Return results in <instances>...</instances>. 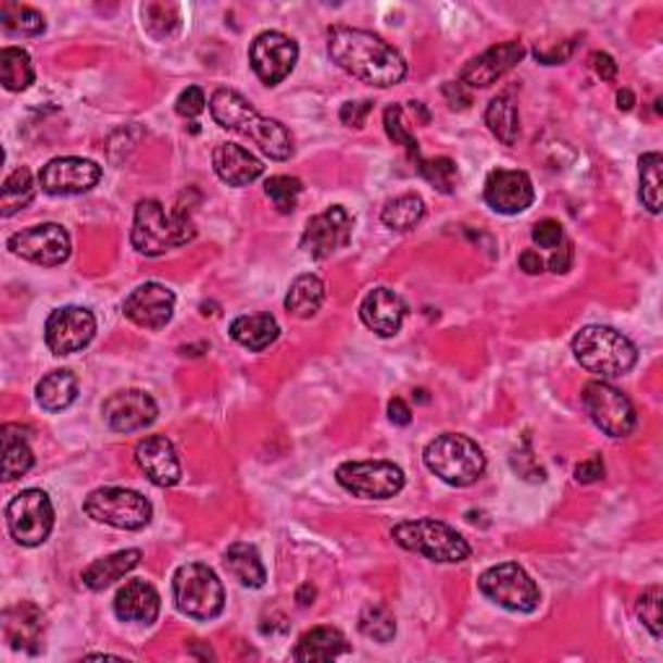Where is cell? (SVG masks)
<instances>
[{
  "label": "cell",
  "instance_id": "obj_8",
  "mask_svg": "<svg viewBox=\"0 0 663 663\" xmlns=\"http://www.w3.org/2000/svg\"><path fill=\"white\" fill-rule=\"evenodd\" d=\"M86 516L122 531L146 529L153 518L151 500L125 487H99L84 500Z\"/></svg>",
  "mask_w": 663,
  "mask_h": 663
},
{
  "label": "cell",
  "instance_id": "obj_44",
  "mask_svg": "<svg viewBox=\"0 0 663 663\" xmlns=\"http://www.w3.org/2000/svg\"><path fill=\"white\" fill-rule=\"evenodd\" d=\"M638 617L651 630L655 640L661 638V586H651L640 593Z\"/></svg>",
  "mask_w": 663,
  "mask_h": 663
},
{
  "label": "cell",
  "instance_id": "obj_35",
  "mask_svg": "<svg viewBox=\"0 0 663 663\" xmlns=\"http://www.w3.org/2000/svg\"><path fill=\"white\" fill-rule=\"evenodd\" d=\"M0 80L9 91H26L34 84V63L22 47L0 50Z\"/></svg>",
  "mask_w": 663,
  "mask_h": 663
},
{
  "label": "cell",
  "instance_id": "obj_21",
  "mask_svg": "<svg viewBox=\"0 0 663 663\" xmlns=\"http://www.w3.org/2000/svg\"><path fill=\"white\" fill-rule=\"evenodd\" d=\"M526 50L521 42H503L485 50L483 55L470 60L459 73V84L466 89H487V86L496 84L498 78H503L505 73L513 71L521 60H524Z\"/></svg>",
  "mask_w": 663,
  "mask_h": 663
},
{
  "label": "cell",
  "instance_id": "obj_15",
  "mask_svg": "<svg viewBox=\"0 0 663 663\" xmlns=\"http://www.w3.org/2000/svg\"><path fill=\"white\" fill-rule=\"evenodd\" d=\"M97 335V316L84 307L52 311L45 324V342L55 355L80 353Z\"/></svg>",
  "mask_w": 663,
  "mask_h": 663
},
{
  "label": "cell",
  "instance_id": "obj_38",
  "mask_svg": "<svg viewBox=\"0 0 663 663\" xmlns=\"http://www.w3.org/2000/svg\"><path fill=\"white\" fill-rule=\"evenodd\" d=\"M0 24L5 32L22 34V37H37L45 32V16L32 5L3 3L0 5Z\"/></svg>",
  "mask_w": 663,
  "mask_h": 663
},
{
  "label": "cell",
  "instance_id": "obj_55",
  "mask_svg": "<svg viewBox=\"0 0 663 663\" xmlns=\"http://www.w3.org/2000/svg\"><path fill=\"white\" fill-rule=\"evenodd\" d=\"M314 599H316V588L311 586V584H303V586L299 588V593H296V601H299L301 606L314 604Z\"/></svg>",
  "mask_w": 663,
  "mask_h": 663
},
{
  "label": "cell",
  "instance_id": "obj_36",
  "mask_svg": "<svg viewBox=\"0 0 663 663\" xmlns=\"http://www.w3.org/2000/svg\"><path fill=\"white\" fill-rule=\"evenodd\" d=\"M37 195V185H34L32 172L26 166H18L16 172H11L3 182V200H0V215L11 218L13 213L24 211L26 205Z\"/></svg>",
  "mask_w": 663,
  "mask_h": 663
},
{
  "label": "cell",
  "instance_id": "obj_7",
  "mask_svg": "<svg viewBox=\"0 0 663 663\" xmlns=\"http://www.w3.org/2000/svg\"><path fill=\"white\" fill-rule=\"evenodd\" d=\"M174 604L189 620H215L226 606V591L213 567L205 563L179 565L172 580Z\"/></svg>",
  "mask_w": 663,
  "mask_h": 663
},
{
  "label": "cell",
  "instance_id": "obj_40",
  "mask_svg": "<svg viewBox=\"0 0 663 663\" xmlns=\"http://www.w3.org/2000/svg\"><path fill=\"white\" fill-rule=\"evenodd\" d=\"M358 627H361L365 638L376 642H389L397 635L395 614H391L387 606H378V604H368L363 609L361 620H358Z\"/></svg>",
  "mask_w": 663,
  "mask_h": 663
},
{
  "label": "cell",
  "instance_id": "obj_24",
  "mask_svg": "<svg viewBox=\"0 0 663 663\" xmlns=\"http://www.w3.org/2000/svg\"><path fill=\"white\" fill-rule=\"evenodd\" d=\"M408 316V303L391 288H374L361 303V320L381 337H395Z\"/></svg>",
  "mask_w": 663,
  "mask_h": 663
},
{
  "label": "cell",
  "instance_id": "obj_9",
  "mask_svg": "<svg viewBox=\"0 0 663 663\" xmlns=\"http://www.w3.org/2000/svg\"><path fill=\"white\" fill-rule=\"evenodd\" d=\"M479 591L509 612L529 614L539 606L542 593L534 578L518 563H500L479 575Z\"/></svg>",
  "mask_w": 663,
  "mask_h": 663
},
{
  "label": "cell",
  "instance_id": "obj_4",
  "mask_svg": "<svg viewBox=\"0 0 663 663\" xmlns=\"http://www.w3.org/2000/svg\"><path fill=\"white\" fill-rule=\"evenodd\" d=\"M573 353L588 374L601 378L627 374L638 363V348L622 332L601 324L584 327L573 337Z\"/></svg>",
  "mask_w": 663,
  "mask_h": 663
},
{
  "label": "cell",
  "instance_id": "obj_48",
  "mask_svg": "<svg viewBox=\"0 0 663 663\" xmlns=\"http://www.w3.org/2000/svg\"><path fill=\"white\" fill-rule=\"evenodd\" d=\"M601 477H604V462H601V456H591V459H586V462H580L578 466H575V483L591 485Z\"/></svg>",
  "mask_w": 663,
  "mask_h": 663
},
{
  "label": "cell",
  "instance_id": "obj_34",
  "mask_svg": "<svg viewBox=\"0 0 663 663\" xmlns=\"http://www.w3.org/2000/svg\"><path fill=\"white\" fill-rule=\"evenodd\" d=\"M34 466V453L18 425L3 428V479L24 477Z\"/></svg>",
  "mask_w": 663,
  "mask_h": 663
},
{
  "label": "cell",
  "instance_id": "obj_20",
  "mask_svg": "<svg viewBox=\"0 0 663 663\" xmlns=\"http://www.w3.org/2000/svg\"><path fill=\"white\" fill-rule=\"evenodd\" d=\"M101 412H104V421L112 430L135 433L153 425L155 415H159V404L143 389H125L107 399Z\"/></svg>",
  "mask_w": 663,
  "mask_h": 663
},
{
  "label": "cell",
  "instance_id": "obj_53",
  "mask_svg": "<svg viewBox=\"0 0 663 663\" xmlns=\"http://www.w3.org/2000/svg\"><path fill=\"white\" fill-rule=\"evenodd\" d=\"M389 421L395 425H410L412 410L408 408V402H404V399H399V397L391 399V402H389Z\"/></svg>",
  "mask_w": 663,
  "mask_h": 663
},
{
  "label": "cell",
  "instance_id": "obj_49",
  "mask_svg": "<svg viewBox=\"0 0 663 663\" xmlns=\"http://www.w3.org/2000/svg\"><path fill=\"white\" fill-rule=\"evenodd\" d=\"M571 265H573V243L565 239L558 249H554V254L550 260V270L554 275H565L567 270H571Z\"/></svg>",
  "mask_w": 663,
  "mask_h": 663
},
{
  "label": "cell",
  "instance_id": "obj_19",
  "mask_svg": "<svg viewBox=\"0 0 663 663\" xmlns=\"http://www.w3.org/2000/svg\"><path fill=\"white\" fill-rule=\"evenodd\" d=\"M177 296L161 283H143L125 299V316L143 329H164L174 316Z\"/></svg>",
  "mask_w": 663,
  "mask_h": 663
},
{
  "label": "cell",
  "instance_id": "obj_5",
  "mask_svg": "<svg viewBox=\"0 0 663 663\" xmlns=\"http://www.w3.org/2000/svg\"><path fill=\"white\" fill-rule=\"evenodd\" d=\"M423 462L451 487H470L485 475V451L462 433H443L425 446Z\"/></svg>",
  "mask_w": 663,
  "mask_h": 663
},
{
  "label": "cell",
  "instance_id": "obj_42",
  "mask_svg": "<svg viewBox=\"0 0 663 663\" xmlns=\"http://www.w3.org/2000/svg\"><path fill=\"white\" fill-rule=\"evenodd\" d=\"M303 192L301 179L286 177V174H277V177H270L265 182V195L273 200V205L283 215L296 211V202H299V195Z\"/></svg>",
  "mask_w": 663,
  "mask_h": 663
},
{
  "label": "cell",
  "instance_id": "obj_51",
  "mask_svg": "<svg viewBox=\"0 0 663 663\" xmlns=\"http://www.w3.org/2000/svg\"><path fill=\"white\" fill-rule=\"evenodd\" d=\"M443 97L451 101L453 110H466L472 104V97L464 91L462 84H446L443 86Z\"/></svg>",
  "mask_w": 663,
  "mask_h": 663
},
{
  "label": "cell",
  "instance_id": "obj_37",
  "mask_svg": "<svg viewBox=\"0 0 663 663\" xmlns=\"http://www.w3.org/2000/svg\"><path fill=\"white\" fill-rule=\"evenodd\" d=\"M425 215V202L421 195H399V198L389 200L381 211L384 226L395 228V232H410Z\"/></svg>",
  "mask_w": 663,
  "mask_h": 663
},
{
  "label": "cell",
  "instance_id": "obj_11",
  "mask_svg": "<svg viewBox=\"0 0 663 663\" xmlns=\"http://www.w3.org/2000/svg\"><path fill=\"white\" fill-rule=\"evenodd\" d=\"M580 402L591 423L609 438H627L638 425L630 397L606 381H588L580 391Z\"/></svg>",
  "mask_w": 663,
  "mask_h": 663
},
{
  "label": "cell",
  "instance_id": "obj_56",
  "mask_svg": "<svg viewBox=\"0 0 663 663\" xmlns=\"http://www.w3.org/2000/svg\"><path fill=\"white\" fill-rule=\"evenodd\" d=\"M617 101H620V110H633V104H635V97H633V91L630 89H622L620 93H617Z\"/></svg>",
  "mask_w": 663,
  "mask_h": 663
},
{
  "label": "cell",
  "instance_id": "obj_13",
  "mask_svg": "<svg viewBox=\"0 0 663 663\" xmlns=\"http://www.w3.org/2000/svg\"><path fill=\"white\" fill-rule=\"evenodd\" d=\"M9 249L26 262L42 267H58L71 257V234L58 223H39V226L24 228L9 239Z\"/></svg>",
  "mask_w": 663,
  "mask_h": 663
},
{
  "label": "cell",
  "instance_id": "obj_28",
  "mask_svg": "<svg viewBox=\"0 0 663 663\" xmlns=\"http://www.w3.org/2000/svg\"><path fill=\"white\" fill-rule=\"evenodd\" d=\"M140 558H143L140 550H122L107 554V558H101L86 567L80 578H84V586L91 588V591H104V588L117 584L120 578H125L133 567H138Z\"/></svg>",
  "mask_w": 663,
  "mask_h": 663
},
{
  "label": "cell",
  "instance_id": "obj_12",
  "mask_svg": "<svg viewBox=\"0 0 663 663\" xmlns=\"http://www.w3.org/2000/svg\"><path fill=\"white\" fill-rule=\"evenodd\" d=\"M345 490L363 500H389L402 492L404 472L391 462H345L335 472Z\"/></svg>",
  "mask_w": 663,
  "mask_h": 663
},
{
  "label": "cell",
  "instance_id": "obj_14",
  "mask_svg": "<svg viewBox=\"0 0 663 663\" xmlns=\"http://www.w3.org/2000/svg\"><path fill=\"white\" fill-rule=\"evenodd\" d=\"M249 63L265 86H277L299 63V45L283 32H262L249 47Z\"/></svg>",
  "mask_w": 663,
  "mask_h": 663
},
{
  "label": "cell",
  "instance_id": "obj_10",
  "mask_svg": "<svg viewBox=\"0 0 663 663\" xmlns=\"http://www.w3.org/2000/svg\"><path fill=\"white\" fill-rule=\"evenodd\" d=\"M9 534L22 547H39L47 542L55 526V509L45 490H22L5 509Z\"/></svg>",
  "mask_w": 663,
  "mask_h": 663
},
{
  "label": "cell",
  "instance_id": "obj_6",
  "mask_svg": "<svg viewBox=\"0 0 663 663\" xmlns=\"http://www.w3.org/2000/svg\"><path fill=\"white\" fill-rule=\"evenodd\" d=\"M395 542L408 552H417L423 558L433 560V563H464L472 550L466 539L449 524L436 518H415L402 521L391 529Z\"/></svg>",
  "mask_w": 663,
  "mask_h": 663
},
{
  "label": "cell",
  "instance_id": "obj_31",
  "mask_svg": "<svg viewBox=\"0 0 663 663\" xmlns=\"http://www.w3.org/2000/svg\"><path fill=\"white\" fill-rule=\"evenodd\" d=\"M226 567L228 573L239 580L241 586L247 588H262L267 580V571L262 565L260 552H257L254 545L247 542H234L226 550Z\"/></svg>",
  "mask_w": 663,
  "mask_h": 663
},
{
  "label": "cell",
  "instance_id": "obj_47",
  "mask_svg": "<svg viewBox=\"0 0 663 663\" xmlns=\"http://www.w3.org/2000/svg\"><path fill=\"white\" fill-rule=\"evenodd\" d=\"M371 110H374V101H368V99L348 101V104H342V110H340L342 125L363 127L365 125V117H368Z\"/></svg>",
  "mask_w": 663,
  "mask_h": 663
},
{
  "label": "cell",
  "instance_id": "obj_30",
  "mask_svg": "<svg viewBox=\"0 0 663 663\" xmlns=\"http://www.w3.org/2000/svg\"><path fill=\"white\" fill-rule=\"evenodd\" d=\"M324 296H327V288H324V280L320 275H299L290 283V290L286 296L288 314L296 316V320H311V316L322 309Z\"/></svg>",
  "mask_w": 663,
  "mask_h": 663
},
{
  "label": "cell",
  "instance_id": "obj_46",
  "mask_svg": "<svg viewBox=\"0 0 663 663\" xmlns=\"http://www.w3.org/2000/svg\"><path fill=\"white\" fill-rule=\"evenodd\" d=\"M205 93H202V89H198V86H189V89H185L177 97V114L179 117H187V120H195L198 114L205 112Z\"/></svg>",
  "mask_w": 663,
  "mask_h": 663
},
{
  "label": "cell",
  "instance_id": "obj_45",
  "mask_svg": "<svg viewBox=\"0 0 663 663\" xmlns=\"http://www.w3.org/2000/svg\"><path fill=\"white\" fill-rule=\"evenodd\" d=\"M531 239H534V243H539L542 249H558L560 243L565 241V234H563V226H560L558 221L545 218V221H539L537 226H534Z\"/></svg>",
  "mask_w": 663,
  "mask_h": 663
},
{
  "label": "cell",
  "instance_id": "obj_3",
  "mask_svg": "<svg viewBox=\"0 0 663 663\" xmlns=\"http://www.w3.org/2000/svg\"><path fill=\"white\" fill-rule=\"evenodd\" d=\"M195 236H198V228L185 205L166 211L159 200H140L135 208L130 241L140 254L161 257L172 249L185 247Z\"/></svg>",
  "mask_w": 663,
  "mask_h": 663
},
{
  "label": "cell",
  "instance_id": "obj_50",
  "mask_svg": "<svg viewBox=\"0 0 663 663\" xmlns=\"http://www.w3.org/2000/svg\"><path fill=\"white\" fill-rule=\"evenodd\" d=\"M591 65H593V71H597V76L601 80L617 78V63H614V58L606 55V52H593Z\"/></svg>",
  "mask_w": 663,
  "mask_h": 663
},
{
  "label": "cell",
  "instance_id": "obj_18",
  "mask_svg": "<svg viewBox=\"0 0 663 663\" xmlns=\"http://www.w3.org/2000/svg\"><path fill=\"white\" fill-rule=\"evenodd\" d=\"M485 202L503 215L529 211L534 202L531 177L518 168H492L485 179Z\"/></svg>",
  "mask_w": 663,
  "mask_h": 663
},
{
  "label": "cell",
  "instance_id": "obj_25",
  "mask_svg": "<svg viewBox=\"0 0 663 663\" xmlns=\"http://www.w3.org/2000/svg\"><path fill=\"white\" fill-rule=\"evenodd\" d=\"M213 168L218 174L221 182L232 187H247L254 179L262 177L265 166L257 159L254 153H249L247 148L236 143H221L213 151Z\"/></svg>",
  "mask_w": 663,
  "mask_h": 663
},
{
  "label": "cell",
  "instance_id": "obj_27",
  "mask_svg": "<svg viewBox=\"0 0 663 663\" xmlns=\"http://www.w3.org/2000/svg\"><path fill=\"white\" fill-rule=\"evenodd\" d=\"M350 653L348 638L337 630V627L322 625L314 627V630L303 633L301 640L296 642L293 648V659L311 663V661H332V659H340V655Z\"/></svg>",
  "mask_w": 663,
  "mask_h": 663
},
{
  "label": "cell",
  "instance_id": "obj_52",
  "mask_svg": "<svg viewBox=\"0 0 663 663\" xmlns=\"http://www.w3.org/2000/svg\"><path fill=\"white\" fill-rule=\"evenodd\" d=\"M518 265H521V270H524L526 275L545 273V260H542V257H539V252H534V249H526V252H521Z\"/></svg>",
  "mask_w": 663,
  "mask_h": 663
},
{
  "label": "cell",
  "instance_id": "obj_26",
  "mask_svg": "<svg viewBox=\"0 0 663 663\" xmlns=\"http://www.w3.org/2000/svg\"><path fill=\"white\" fill-rule=\"evenodd\" d=\"M161 612L159 591L146 580H127L114 597V614L122 622H138V625H151Z\"/></svg>",
  "mask_w": 663,
  "mask_h": 663
},
{
  "label": "cell",
  "instance_id": "obj_43",
  "mask_svg": "<svg viewBox=\"0 0 663 663\" xmlns=\"http://www.w3.org/2000/svg\"><path fill=\"white\" fill-rule=\"evenodd\" d=\"M384 127H387V135L395 140L397 146H404V151L410 153L412 161L421 159V143L412 135L410 125L404 122V110L399 104H391L387 112H384Z\"/></svg>",
  "mask_w": 663,
  "mask_h": 663
},
{
  "label": "cell",
  "instance_id": "obj_54",
  "mask_svg": "<svg viewBox=\"0 0 663 663\" xmlns=\"http://www.w3.org/2000/svg\"><path fill=\"white\" fill-rule=\"evenodd\" d=\"M571 50H573V42H567L563 50H560V47H554L552 52H539L537 50V60L545 65H560V63H565L567 55H571Z\"/></svg>",
  "mask_w": 663,
  "mask_h": 663
},
{
  "label": "cell",
  "instance_id": "obj_22",
  "mask_svg": "<svg viewBox=\"0 0 663 663\" xmlns=\"http://www.w3.org/2000/svg\"><path fill=\"white\" fill-rule=\"evenodd\" d=\"M3 638L13 651L24 653H39L45 648V633H47V620L45 612L32 601H22V604H13L3 612Z\"/></svg>",
  "mask_w": 663,
  "mask_h": 663
},
{
  "label": "cell",
  "instance_id": "obj_41",
  "mask_svg": "<svg viewBox=\"0 0 663 663\" xmlns=\"http://www.w3.org/2000/svg\"><path fill=\"white\" fill-rule=\"evenodd\" d=\"M415 168L421 172V177L425 182H430L433 187L438 189V192L451 195L453 187H456V164H453L451 159H446V155H438V159H417Z\"/></svg>",
  "mask_w": 663,
  "mask_h": 663
},
{
  "label": "cell",
  "instance_id": "obj_23",
  "mask_svg": "<svg viewBox=\"0 0 663 663\" xmlns=\"http://www.w3.org/2000/svg\"><path fill=\"white\" fill-rule=\"evenodd\" d=\"M135 462L146 477L159 487H174L182 479V464L177 449L166 436H148L135 446Z\"/></svg>",
  "mask_w": 663,
  "mask_h": 663
},
{
  "label": "cell",
  "instance_id": "obj_39",
  "mask_svg": "<svg viewBox=\"0 0 663 663\" xmlns=\"http://www.w3.org/2000/svg\"><path fill=\"white\" fill-rule=\"evenodd\" d=\"M663 159L661 153L640 155V200L651 213H661V187H663Z\"/></svg>",
  "mask_w": 663,
  "mask_h": 663
},
{
  "label": "cell",
  "instance_id": "obj_17",
  "mask_svg": "<svg viewBox=\"0 0 663 663\" xmlns=\"http://www.w3.org/2000/svg\"><path fill=\"white\" fill-rule=\"evenodd\" d=\"M101 166L97 161L76 159V155H65V159H52L50 164L39 172V187L47 195L55 198H67V195H84L99 185Z\"/></svg>",
  "mask_w": 663,
  "mask_h": 663
},
{
  "label": "cell",
  "instance_id": "obj_33",
  "mask_svg": "<svg viewBox=\"0 0 663 663\" xmlns=\"http://www.w3.org/2000/svg\"><path fill=\"white\" fill-rule=\"evenodd\" d=\"M485 122L500 143L503 146L516 143L518 133H521V120H518V107H516V101H513L511 91L498 93V97L487 104Z\"/></svg>",
  "mask_w": 663,
  "mask_h": 663
},
{
  "label": "cell",
  "instance_id": "obj_29",
  "mask_svg": "<svg viewBox=\"0 0 663 663\" xmlns=\"http://www.w3.org/2000/svg\"><path fill=\"white\" fill-rule=\"evenodd\" d=\"M228 335L234 337L241 348L252 350V353H262L280 337V327H277L275 316L270 314H252V316H239L228 327Z\"/></svg>",
  "mask_w": 663,
  "mask_h": 663
},
{
  "label": "cell",
  "instance_id": "obj_16",
  "mask_svg": "<svg viewBox=\"0 0 663 663\" xmlns=\"http://www.w3.org/2000/svg\"><path fill=\"white\" fill-rule=\"evenodd\" d=\"M350 236H353L350 213L342 205H332L307 223L301 236V249L314 260H329L332 254L348 247Z\"/></svg>",
  "mask_w": 663,
  "mask_h": 663
},
{
  "label": "cell",
  "instance_id": "obj_2",
  "mask_svg": "<svg viewBox=\"0 0 663 663\" xmlns=\"http://www.w3.org/2000/svg\"><path fill=\"white\" fill-rule=\"evenodd\" d=\"M211 114L226 130L239 133L275 161H288L293 155V135L277 120L262 117L260 112L234 89H218L211 97Z\"/></svg>",
  "mask_w": 663,
  "mask_h": 663
},
{
  "label": "cell",
  "instance_id": "obj_32",
  "mask_svg": "<svg viewBox=\"0 0 663 663\" xmlns=\"http://www.w3.org/2000/svg\"><path fill=\"white\" fill-rule=\"evenodd\" d=\"M78 397V378L71 371H52L37 384V402L47 412L67 410Z\"/></svg>",
  "mask_w": 663,
  "mask_h": 663
},
{
  "label": "cell",
  "instance_id": "obj_1",
  "mask_svg": "<svg viewBox=\"0 0 663 663\" xmlns=\"http://www.w3.org/2000/svg\"><path fill=\"white\" fill-rule=\"evenodd\" d=\"M327 50L332 63L342 67L348 76L376 89L402 84L408 76V63L389 42L374 32L353 29V26H335L329 32Z\"/></svg>",
  "mask_w": 663,
  "mask_h": 663
}]
</instances>
